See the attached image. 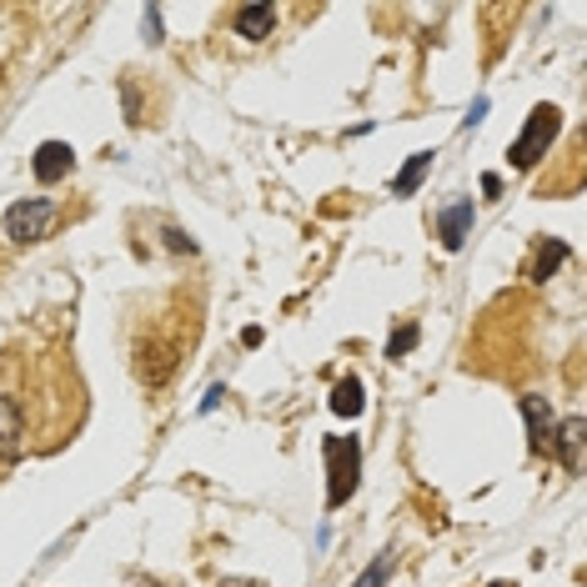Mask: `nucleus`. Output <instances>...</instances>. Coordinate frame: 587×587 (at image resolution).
I'll return each instance as SVG.
<instances>
[{
    "instance_id": "nucleus-13",
    "label": "nucleus",
    "mask_w": 587,
    "mask_h": 587,
    "mask_svg": "<svg viewBox=\"0 0 587 587\" xmlns=\"http://www.w3.org/2000/svg\"><path fill=\"white\" fill-rule=\"evenodd\" d=\"M432 171V151H417L412 161L402 166V171H397V181H391V196H412L417 186H422V176Z\"/></svg>"
},
{
    "instance_id": "nucleus-20",
    "label": "nucleus",
    "mask_w": 587,
    "mask_h": 587,
    "mask_svg": "<svg viewBox=\"0 0 587 587\" xmlns=\"http://www.w3.org/2000/svg\"><path fill=\"white\" fill-rule=\"evenodd\" d=\"M492 587H512V583H492Z\"/></svg>"
},
{
    "instance_id": "nucleus-8",
    "label": "nucleus",
    "mask_w": 587,
    "mask_h": 587,
    "mask_svg": "<svg viewBox=\"0 0 587 587\" xmlns=\"http://www.w3.org/2000/svg\"><path fill=\"white\" fill-rule=\"evenodd\" d=\"M71 166H76V151H71L65 141H45V146H35V156H31V171H35V181H41V186L65 181Z\"/></svg>"
},
{
    "instance_id": "nucleus-7",
    "label": "nucleus",
    "mask_w": 587,
    "mask_h": 587,
    "mask_svg": "<svg viewBox=\"0 0 587 587\" xmlns=\"http://www.w3.org/2000/svg\"><path fill=\"white\" fill-rule=\"evenodd\" d=\"M522 422H527V437H533V452H553V432H557V417L547 397H522Z\"/></svg>"
},
{
    "instance_id": "nucleus-19",
    "label": "nucleus",
    "mask_w": 587,
    "mask_h": 587,
    "mask_svg": "<svg viewBox=\"0 0 587 587\" xmlns=\"http://www.w3.org/2000/svg\"><path fill=\"white\" fill-rule=\"evenodd\" d=\"M221 587H256V583H221Z\"/></svg>"
},
{
    "instance_id": "nucleus-17",
    "label": "nucleus",
    "mask_w": 587,
    "mask_h": 587,
    "mask_svg": "<svg viewBox=\"0 0 587 587\" xmlns=\"http://www.w3.org/2000/svg\"><path fill=\"white\" fill-rule=\"evenodd\" d=\"M146 41H161V11H146Z\"/></svg>"
},
{
    "instance_id": "nucleus-3",
    "label": "nucleus",
    "mask_w": 587,
    "mask_h": 587,
    "mask_svg": "<svg viewBox=\"0 0 587 587\" xmlns=\"http://www.w3.org/2000/svg\"><path fill=\"white\" fill-rule=\"evenodd\" d=\"M6 237L15 241V247H31V241H45L55 227V201H45V196H25V201H15L11 211H6Z\"/></svg>"
},
{
    "instance_id": "nucleus-12",
    "label": "nucleus",
    "mask_w": 587,
    "mask_h": 587,
    "mask_svg": "<svg viewBox=\"0 0 587 587\" xmlns=\"http://www.w3.org/2000/svg\"><path fill=\"white\" fill-rule=\"evenodd\" d=\"M361 407H367V391H361L357 377H342L337 391H332V412L337 417H361Z\"/></svg>"
},
{
    "instance_id": "nucleus-6",
    "label": "nucleus",
    "mask_w": 587,
    "mask_h": 587,
    "mask_svg": "<svg viewBox=\"0 0 587 587\" xmlns=\"http://www.w3.org/2000/svg\"><path fill=\"white\" fill-rule=\"evenodd\" d=\"M472 227H478V207H472V201H452V207L437 217V237H442L447 251H462V247H468Z\"/></svg>"
},
{
    "instance_id": "nucleus-5",
    "label": "nucleus",
    "mask_w": 587,
    "mask_h": 587,
    "mask_svg": "<svg viewBox=\"0 0 587 587\" xmlns=\"http://www.w3.org/2000/svg\"><path fill=\"white\" fill-rule=\"evenodd\" d=\"M176 342H141V352H136V377L146 381V387H166L176 371Z\"/></svg>"
},
{
    "instance_id": "nucleus-2",
    "label": "nucleus",
    "mask_w": 587,
    "mask_h": 587,
    "mask_svg": "<svg viewBox=\"0 0 587 587\" xmlns=\"http://www.w3.org/2000/svg\"><path fill=\"white\" fill-rule=\"evenodd\" d=\"M557 130H563V111L557 106H533V116H527V126L517 130V141L507 146V161L517 166V171H533L537 161H543L547 151H553V141H557Z\"/></svg>"
},
{
    "instance_id": "nucleus-11",
    "label": "nucleus",
    "mask_w": 587,
    "mask_h": 587,
    "mask_svg": "<svg viewBox=\"0 0 587 587\" xmlns=\"http://www.w3.org/2000/svg\"><path fill=\"white\" fill-rule=\"evenodd\" d=\"M563 261H567V247H563V241L543 237V241H537V256H533V266H527V276H533V282H547V276H553L557 266H563Z\"/></svg>"
},
{
    "instance_id": "nucleus-14",
    "label": "nucleus",
    "mask_w": 587,
    "mask_h": 587,
    "mask_svg": "<svg viewBox=\"0 0 587 587\" xmlns=\"http://www.w3.org/2000/svg\"><path fill=\"white\" fill-rule=\"evenodd\" d=\"M391 567H397V553H391V547H387V553H377V563H371L367 573H361V577H357V583H352V587H387Z\"/></svg>"
},
{
    "instance_id": "nucleus-4",
    "label": "nucleus",
    "mask_w": 587,
    "mask_h": 587,
    "mask_svg": "<svg viewBox=\"0 0 587 587\" xmlns=\"http://www.w3.org/2000/svg\"><path fill=\"white\" fill-rule=\"evenodd\" d=\"M25 457V412L11 391H0V462L11 468Z\"/></svg>"
},
{
    "instance_id": "nucleus-16",
    "label": "nucleus",
    "mask_w": 587,
    "mask_h": 587,
    "mask_svg": "<svg viewBox=\"0 0 587 587\" xmlns=\"http://www.w3.org/2000/svg\"><path fill=\"white\" fill-rule=\"evenodd\" d=\"M161 237H166V251H176V256H186V251H196V241L186 237V231H176V227H166Z\"/></svg>"
},
{
    "instance_id": "nucleus-10",
    "label": "nucleus",
    "mask_w": 587,
    "mask_h": 587,
    "mask_svg": "<svg viewBox=\"0 0 587 587\" xmlns=\"http://www.w3.org/2000/svg\"><path fill=\"white\" fill-rule=\"evenodd\" d=\"M272 31H276V11L266 6V0H251V6H241V11H237V35H241V41H266Z\"/></svg>"
},
{
    "instance_id": "nucleus-15",
    "label": "nucleus",
    "mask_w": 587,
    "mask_h": 587,
    "mask_svg": "<svg viewBox=\"0 0 587 587\" xmlns=\"http://www.w3.org/2000/svg\"><path fill=\"white\" fill-rule=\"evenodd\" d=\"M417 342H422V326H417V322H402V326H397V332L387 337V357H407Z\"/></svg>"
},
{
    "instance_id": "nucleus-1",
    "label": "nucleus",
    "mask_w": 587,
    "mask_h": 587,
    "mask_svg": "<svg viewBox=\"0 0 587 587\" xmlns=\"http://www.w3.org/2000/svg\"><path fill=\"white\" fill-rule=\"evenodd\" d=\"M322 457H326V507L337 512L347 507L361 482V442L357 437H326Z\"/></svg>"
},
{
    "instance_id": "nucleus-18",
    "label": "nucleus",
    "mask_w": 587,
    "mask_h": 587,
    "mask_svg": "<svg viewBox=\"0 0 587 587\" xmlns=\"http://www.w3.org/2000/svg\"><path fill=\"white\" fill-rule=\"evenodd\" d=\"M482 116H488V101H472V111H468V120H462V126H468V130H472V126H478V120H482Z\"/></svg>"
},
{
    "instance_id": "nucleus-9",
    "label": "nucleus",
    "mask_w": 587,
    "mask_h": 587,
    "mask_svg": "<svg viewBox=\"0 0 587 587\" xmlns=\"http://www.w3.org/2000/svg\"><path fill=\"white\" fill-rule=\"evenodd\" d=\"M583 432H587L583 417H563V422H557V432H553V452L563 457L567 472H583Z\"/></svg>"
}]
</instances>
